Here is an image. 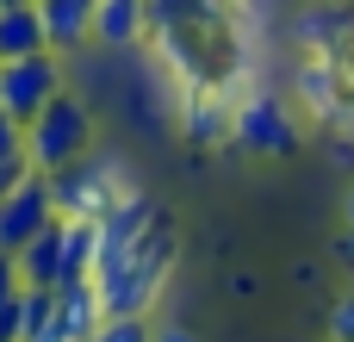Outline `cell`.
Instances as JSON below:
<instances>
[{
	"label": "cell",
	"mask_w": 354,
	"mask_h": 342,
	"mask_svg": "<svg viewBox=\"0 0 354 342\" xmlns=\"http://www.w3.org/2000/svg\"><path fill=\"white\" fill-rule=\"evenodd\" d=\"M336 262H348V268H354V224L336 237Z\"/></svg>",
	"instance_id": "cell-22"
},
{
	"label": "cell",
	"mask_w": 354,
	"mask_h": 342,
	"mask_svg": "<svg viewBox=\"0 0 354 342\" xmlns=\"http://www.w3.org/2000/svg\"><path fill=\"white\" fill-rule=\"evenodd\" d=\"M0 6H37V0H0Z\"/></svg>",
	"instance_id": "cell-24"
},
{
	"label": "cell",
	"mask_w": 354,
	"mask_h": 342,
	"mask_svg": "<svg viewBox=\"0 0 354 342\" xmlns=\"http://www.w3.org/2000/svg\"><path fill=\"white\" fill-rule=\"evenodd\" d=\"M12 156H25V125L0 112V162H12Z\"/></svg>",
	"instance_id": "cell-17"
},
{
	"label": "cell",
	"mask_w": 354,
	"mask_h": 342,
	"mask_svg": "<svg viewBox=\"0 0 354 342\" xmlns=\"http://www.w3.org/2000/svg\"><path fill=\"white\" fill-rule=\"evenodd\" d=\"M342 218H348V224H354V187H348V199H342Z\"/></svg>",
	"instance_id": "cell-23"
},
{
	"label": "cell",
	"mask_w": 354,
	"mask_h": 342,
	"mask_svg": "<svg viewBox=\"0 0 354 342\" xmlns=\"http://www.w3.org/2000/svg\"><path fill=\"white\" fill-rule=\"evenodd\" d=\"M37 50H50V37H44V19H37V6H0V62L37 56Z\"/></svg>",
	"instance_id": "cell-13"
},
{
	"label": "cell",
	"mask_w": 354,
	"mask_h": 342,
	"mask_svg": "<svg viewBox=\"0 0 354 342\" xmlns=\"http://www.w3.org/2000/svg\"><path fill=\"white\" fill-rule=\"evenodd\" d=\"M230 150H255V156H292L299 150V125L274 93H249L230 112Z\"/></svg>",
	"instance_id": "cell-5"
},
{
	"label": "cell",
	"mask_w": 354,
	"mask_h": 342,
	"mask_svg": "<svg viewBox=\"0 0 354 342\" xmlns=\"http://www.w3.org/2000/svg\"><path fill=\"white\" fill-rule=\"evenodd\" d=\"M25 174H31V162H25V156H12V162H0V199H6V193H12V187H19Z\"/></svg>",
	"instance_id": "cell-18"
},
{
	"label": "cell",
	"mask_w": 354,
	"mask_h": 342,
	"mask_svg": "<svg viewBox=\"0 0 354 342\" xmlns=\"http://www.w3.org/2000/svg\"><path fill=\"white\" fill-rule=\"evenodd\" d=\"M330 162H336V168H354V131L348 137H330Z\"/></svg>",
	"instance_id": "cell-20"
},
{
	"label": "cell",
	"mask_w": 354,
	"mask_h": 342,
	"mask_svg": "<svg viewBox=\"0 0 354 342\" xmlns=\"http://www.w3.org/2000/svg\"><path fill=\"white\" fill-rule=\"evenodd\" d=\"M330 342H354V293L330 305Z\"/></svg>",
	"instance_id": "cell-16"
},
{
	"label": "cell",
	"mask_w": 354,
	"mask_h": 342,
	"mask_svg": "<svg viewBox=\"0 0 354 342\" xmlns=\"http://www.w3.org/2000/svg\"><path fill=\"white\" fill-rule=\"evenodd\" d=\"M230 112H236V100H224L218 87L212 93H187V137L193 143H205V150H224L230 143Z\"/></svg>",
	"instance_id": "cell-12"
},
{
	"label": "cell",
	"mask_w": 354,
	"mask_h": 342,
	"mask_svg": "<svg viewBox=\"0 0 354 342\" xmlns=\"http://www.w3.org/2000/svg\"><path fill=\"white\" fill-rule=\"evenodd\" d=\"M44 181H50L56 218H75V224H100V218L131 193L124 162H118V156H100V150H87L81 162H68V168H56V174H44Z\"/></svg>",
	"instance_id": "cell-2"
},
{
	"label": "cell",
	"mask_w": 354,
	"mask_h": 342,
	"mask_svg": "<svg viewBox=\"0 0 354 342\" xmlns=\"http://www.w3.org/2000/svg\"><path fill=\"white\" fill-rule=\"evenodd\" d=\"M87 150H93V112H87L81 93L62 87V93L25 125V162H31V174H56V168L81 162Z\"/></svg>",
	"instance_id": "cell-3"
},
{
	"label": "cell",
	"mask_w": 354,
	"mask_h": 342,
	"mask_svg": "<svg viewBox=\"0 0 354 342\" xmlns=\"http://www.w3.org/2000/svg\"><path fill=\"white\" fill-rule=\"evenodd\" d=\"M87 342H149V324L143 318H100V330Z\"/></svg>",
	"instance_id": "cell-14"
},
{
	"label": "cell",
	"mask_w": 354,
	"mask_h": 342,
	"mask_svg": "<svg viewBox=\"0 0 354 342\" xmlns=\"http://www.w3.org/2000/svg\"><path fill=\"white\" fill-rule=\"evenodd\" d=\"M56 93H62V62H56V50H37V56L0 62V112H6V118L31 125Z\"/></svg>",
	"instance_id": "cell-4"
},
{
	"label": "cell",
	"mask_w": 354,
	"mask_h": 342,
	"mask_svg": "<svg viewBox=\"0 0 354 342\" xmlns=\"http://www.w3.org/2000/svg\"><path fill=\"white\" fill-rule=\"evenodd\" d=\"M93 37L106 50H137L149 37V6L143 0H100L93 6Z\"/></svg>",
	"instance_id": "cell-10"
},
{
	"label": "cell",
	"mask_w": 354,
	"mask_h": 342,
	"mask_svg": "<svg viewBox=\"0 0 354 342\" xmlns=\"http://www.w3.org/2000/svg\"><path fill=\"white\" fill-rule=\"evenodd\" d=\"M12 262H19V280L25 287H50V293L68 287V218H50Z\"/></svg>",
	"instance_id": "cell-7"
},
{
	"label": "cell",
	"mask_w": 354,
	"mask_h": 342,
	"mask_svg": "<svg viewBox=\"0 0 354 342\" xmlns=\"http://www.w3.org/2000/svg\"><path fill=\"white\" fill-rule=\"evenodd\" d=\"M342 37H354V6L348 0H324V6H311V12L292 19V44H299L305 56H324V50L342 44Z\"/></svg>",
	"instance_id": "cell-9"
},
{
	"label": "cell",
	"mask_w": 354,
	"mask_h": 342,
	"mask_svg": "<svg viewBox=\"0 0 354 342\" xmlns=\"http://www.w3.org/2000/svg\"><path fill=\"white\" fill-rule=\"evenodd\" d=\"M93 6H100V0H93Z\"/></svg>",
	"instance_id": "cell-25"
},
{
	"label": "cell",
	"mask_w": 354,
	"mask_h": 342,
	"mask_svg": "<svg viewBox=\"0 0 354 342\" xmlns=\"http://www.w3.org/2000/svg\"><path fill=\"white\" fill-rule=\"evenodd\" d=\"M19 287H25V280H19V262H12V255H0V305H6Z\"/></svg>",
	"instance_id": "cell-19"
},
{
	"label": "cell",
	"mask_w": 354,
	"mask_h": 342,
	"mask_svg": "<svg viewBox=\"0 0 354 342\" xmlns=\"http://www.w3.org/2000/svg\"><path fill=\"white\" fill-rule=\"evenodd\" d=\"M149 342H193V330H180V324H162Z\"/></svg>",
	"instance_id": "cell-21"
},
{
	"label": "cell",
	"mask_w": 354,
	"mask_h": 342,
	"mask_svg": "<svg viewBox=\"0 0 354 342\" xmlns=\"http://www.w3.org/2000/svg\"><path fill=\"white\" fill-rule=\"evenodd\" d=\"M50 218H56V206H50V181H44V174H25V181L0 199V255H19Z\"/></svg>",
	"instance_id": "cell-6"
},
{
	"label": "cell",
	"mask_w": 354,
	"mask_h": 342,
	"mask_svg": "<svg viewBox=\"0 0 354 342\" xmlns=\"http://www.w3.org/2000/svg\"><path fill=\"white\" fill-rule=\"evenodd\" d=\"M25 293V287H19ZM19 293L0 305V342H25V305H19Z\"/></svg>",
	"instance_id": "cell-15"
},
{
	"label": "cell",
	"mask_w": 354,
	"mask_h": 342,
	"mask_svg": "<svg viewBox=\"0 0 354 342\" xmlns=\"http://www.w3.org/2000/svg\"><path fill=\"white\" fill-rule=\"evenodd\" d=\"M174 255H180V249H174L168 218H156L149 231H137V237L118 243V249H100V255H93L100 312H106V318H143V305H156V293L168 287Z\"/></svg>",
	"instance_id": "cell-1"
},
{
	"label": "cell",
	"mask_w": 354,
	"mask_h": 342,
	"mask_svg": "<svg viewBox=\"0 0 354 342\" xmlns=\"http://www.w3.org/2000/svg\"><path fill=\"white\" fill-rule=\"evenodd\" d=\"M100 293H93V280H75V287H56V312H50V330L44 342H87L100 330Z\"/></svg>",
	"instance_id": "cell-8"
},
{
	"label": "cell",
	"mask_w": 354,
	"mask_h": 342,
	"mask_svg": "<svg viewBox=\"0 0 354 342\" xmlns=\"http://www.w3.org/2000/svg\"><path fill=\"white\" fill-rule=\"evenodd\" d=\"M37 19H44V37L50 50H81L93 37V0H37Z\"/></svg>",
	"instance_id": "cell-11"
}]
</instances>
